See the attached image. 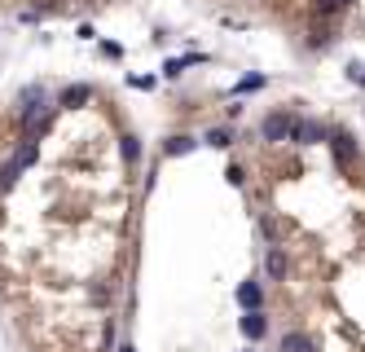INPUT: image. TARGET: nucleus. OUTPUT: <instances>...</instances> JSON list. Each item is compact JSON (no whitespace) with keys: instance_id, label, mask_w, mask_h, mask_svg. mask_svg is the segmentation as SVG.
<instances>
[{"instance_id":"nucleus-9","label":"nucleus","mask_w":365,"mask_h":352,"mask_svg":"<svg viewBox=\"0 0 365 352\" xmlns=\"http://www.w3.org/2000/svg\"><path fill=\"white\" fill-rule=\"evenodd\" d=\"M22 172H27V167H22L18 159H9L5 167H0V194H9V189H14V185H18V176H22Z\"/></svg>"},{"instance_id":"nucleus-5","label":"nucleus","mask_w":365,"mask_h":352,"mask_svg":"<svg viewBox=\"0 0 365 352\" xmlns=\"http://www.w3.org/2000/svg\"><path fill=\"white\" fill-rule=\"evenodd\" d=\"M290 137H295L299 145H312V141H321V137H326V128H321V124H312V119H299V124H290Z\"/></svg>"},{"instance_id":"nucleus-6","label":"nucleus","mask_w":365,"mask_h":352,"mask_svg":"<svg viewBox=\"0 0 365 352\" xmlns=\"http://www.w3.org/2000/svg\"><path fill=\"white\" fill-rule=\"evenodd\" d=\"M238 326H242V335H247V339H264V335H269V317H264L260 308L247 313V317H242Z\"/></svg>"},{"instance_id":"nucleus-3","label":"nucleus","mask_w":365,"mask_h":352,"mask_svg":"<svg viewBox=\"0 0 365 352\" xmlns=\"http://www.w3.org/2000/svg\"><path fill=\"white\" fill-rule=\"evenodd\" d=\"M93 102V89L88 84H71V89L57 97V106H66V111H79V106H88Z\"/></svg>"},{"instance_id":"nucleus-16","label":"nucleus","mask_w":365,"mask_h":352,"mask_svg":"<svg viewBox=\"0 0 365 352\" xmlns=\"http://www.w3.org/2000/svg\"><path fill=\"white\" fill-rule=\"evenodd\" d=\"M260 234L269 242H277V221H273V216H260Z\"/></svg>"},{"instance_id":"nucleus-17","label":"nucleus","mask_w":365,"mask_h":352,"mask_svg":"<svg viewBox=\"0 0 365 352\" xmlns=\"http://www.w3.org/2000/svg\"><path fill=\"white\" fill-rule=\"evenodd\" d=\"M225 176H229V185H242V180H247V176H242V167H238V163H229V172H225Z\"/></svg>"},{"instance_id":"nucleus-14","label":"nucleus","mask_w":365,"mask_h":352,"mask_svg":"<svg viewBox=\"0 0 365 352\" xmlns=\"http://www.w3.org/2000/svg\"><path fill=\"white\" fill-rule=\"evenodd\" d=\"M189 62H198V57H172V62H163V75H167V80H176Z\"/></svg>"},{"instance_id":"nucleus-12","label":"nucleus","mask_w":365,"mask_h":352,"mask_svg":"<svg viewBox=\"0 0 365 352\" xmlns=\"http://www.w3.org/2000/svg\"><path fill=\"white\" fill-rule=\"evenodd\" d=\"M194 145H198V141H194V137H185V132H180V137H167V141H163V154H172V159H176V154H189Z\"/></svg>"},{"instance_id":"nucleus-7","label":"nucleus","mask_w":365,"mask_h":352,"mask_svg":"<svg viewBox=\"0 0 365 352\" xmlns=\"http://www.w3.org/2000/svg\"><path fill=\"white\" fill-rule=\"evenodd\" d=\"M238 304L247 308V313H255V308H260V304H264V290H260V282H242V286H238Z\"/></svg>"},{"instance_id":"nucleus-15","label":"nucleus","mask_w":365,"mask_h":352,"mask_svg":"<svg viewBox=\"0 0 365 352\" xmlns=\"http://www.w3.org/2000/svg\"><path fill=\"white\" fill-rule=\"evenodd\" d=\"M255 89H264V75H247V80H242L234 93H255Z\"/></svg>"},{"instance_id":"nucleus-19","label":"nucleus","mask_w":365,"mask_h":352,"mask_svg":"<svg viewBox=\"0 0 365 352\" xmlns=\"http://www.w3.org/2000/svg\"><path fill=\"white\" fill-rule=\"evenodd\" d=\"M119 352H137V348H132V344H124V348H119Z\"/></svg>"},{"instance_id":"nucleus-4","label":"nucleus","mask_w":365,"mask_h":352,"mask_svg":"<svg viewBox=\"0 0 365 352\" xmlns=\"http://www.w3.org/2000/svg\"><path fill=\"white\" fill-rule=\"evenodd\" d=\"M330 145H335V159L339 167H352V159H357V145H352L348 132H330Z\"/></svg>"},{"instance_id":"nucleus-20","label":"nucleus","mask_w":365,"mask_h":352,"mask_svg":"<svg viewBox=\"0 0 365 352\" xmlns=\"http://www.w3.org/2000/svg\"><path fill=\"white\" fill-rule=\"evenodd\" d=\"M339 5H352V0H339Z\"/></svg>"},{"instance_id":"nucleus-2","label":"nucleus","mask_w":365,"mask_h":352,"mask_svg":"<svg viewBox=\"0 0 365 352\" xmlns=\"http://www.w3.org/2000/svg\"><path fill=\"white\" fill-rule=\"evenodd\" d=\"M290 124H295V119H290L286 111H273V115L260 124V132H264V141H286V137H290Z\"/></svg>"},{"instance_id":"nucleus-10","label":"nucleus","mask_w":365,"mask_h":352,"mask_svg":"<svg viewBox=\"0 0 365 352\" xmlns=\"http://www.w3.org/2000/svg\"><path fill=\"white\" fill-rule=\"evenodd\" d=\"M282 352H312V339L303 331H290V335H282Z\"/></svg>"},{"instance_id":"nucleus-11","label":"nucleus","mask_w":365,"mask_h":352,"mask_svg":"<svg viewBox=\"0 0 365 352\" xmlns=\"http://www.w3.org/2000/svg\"><path fill=\"white\" fill-rule=\"evenodd\" d=\"M119 154H124V163L132 167V163L141 159V141L132 137V132H124V137H119Z\"/></svg>"},{"instance_id":"nucleus-1","label":"nucleus","mask_w":365,"mask_h":352,"mask_svg":"<svg viewBox=\"0 0 365 352\" xmlns=\"http://www.w3.org/2000/svg\"><path fill=\"white\" fill-rule=\"evenodd\" d=\"M40 111H44V89H40V84L22 89V93H18V115H22V128H31L35 119H40Z\"/></svg>"},{"instance_id":"nucleus-13","label":"nucleus","mask_w":365,"mask_h":352,"mask_svg":"<svg viewBox=\"0 0 365 352\" xmlns=\"http://www.w3.org/2000/svg\"><path fill=\"white\" fill-rule=\"evenodd\" d=\"M203 141H207V145H216V150H225V145L234 141V132H229V128H212V132H207Z\"/></svg>"},{"instance_id":"nucleus-8","label":"nucleus","mask_w":365,"mask_h":352,"mask_svg":"<svg viewBox=\"0 0 365 352\" xmlns=\"http://www.w3.org/2000/svg\"><path fill=\"white\" fill-rule=\"evenodd\" d=\"M264 269H269L273 282H282V277H286V251H282V247H269V256H264Z\"/></svg>"},{"instance_id":"nucleus-18","label":"nucleus","mask_w":365,"mask_h":352,"mask_svg":"<svg viewBox=\"0 0 365 352\" xmlns=\"http://www.w3.org/2000/svg\"><path fill=\"white\" fill-rule=\"evenodd\" d=\"M317 9H321V14H335V9H339V0H317Z\"/></svg>"},{"instance_id":"nucleus-21","label":"nucleus","mask_w":365,"mask_h":352,"mask_svg":"<svg viewBox=\"0 0 365 352\" xmlns=\"http://www.w3.org/2000/svg\"><path fill=\"white\" fill-rule=\"evenodd\" d=\"M247 352H251V348H247Z\"/></svg>"}]
</instances>
